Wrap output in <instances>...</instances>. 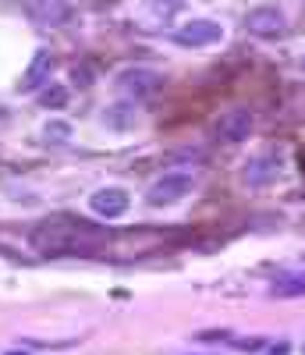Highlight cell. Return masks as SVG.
Returning a JSON list of instances; mask_svg holds the SVG:
<instances>
[{"label": "cell", "mask_w": 305, "mask_h": 355, "mask_svg": "<svg viewBox=\"0 0 305 355\" xmlns=\"http://www.w3.org/2000/svg\"><path fill=\"white\" fill-rule=\"evenodd\" d=\"M68 135H71V128H68V125H60V121L46 125V139H68Z\"/></svg>", "instance_id": "5bb4252c"}, {"label": "cell", "mask_w": 305, "mask_h": 355, "mask_svg": "<svg viewBox=\"0 0 305 355\" xmlns=\"http://www.w3.org/2000/svg\"><path fill=\"white\" fill-rule=\"evenodd\" d=\"M50 68H53V53H50V50H36L33 64H28V71L21 75V85H18V89H21V93H33V89L46 85Z\"/></svg>", "instance_id": "9c48e42d"}, {"label": "cell", "mask_w": 305, "mask_h": 355, "mask_svg": "<svg viewBox=\"0 0 305 355\" xmlns=\"http://www.w3.org/2000/svg\"><path fill=\"white\" fill-rule=\"evenodd\" d=\"M288 352H291V348H288V345H277V348H273V352H270V355H288Z\"/></svg>", "instance_id": "2e32d148"}, {"label": "cell", "mask_w": 305, "mask_h": 355, "mask_svg": "<svg viewBox=\"0 0 305 355\" xmlns=\"http://www.w3.org/2000/svg\"><path fill=\"white\" fill-rule=\"evenodd\" d=\"M249 132H252V110H245V107H238V110L224 114V117H220V125H217V139L227 142V146L245 142Z\"/></svg>", "instance_id": "5b68a950"}, {"label": "cell", "mask_w": 305, "mask_h": 355, "mask_svg": "<svg viewBox=\"0 0 305 355\" xmlns=\"http://www.w3.org/2000/svg\"><path fill=\"white\" fill-rule=\"evenodd\" d=\"M28 8H33V15H36L40 21H50V25L68 15V4H64V0H28Z\"/></svg>", "instance_id": "30bf717a"}, {"label": "cell", "mask_w": 305, "mask_h": 355, "mask_svg": "<svg viewBox=\"0 0 305 355\" xmlns=\"http://www.w3.org/2000/svg\"><path fill=\"white\" fill-rule=\"evenodd\" d=\"M277 174H281V160L266 153V157H252L245 167H241V182L252 185V189H263V185H270Z\"/></svg>", "instance_id": "52a82bcc"}, {"label": "cell", "mask_w": 305, "mask_h": 355, "mask_svg": "<svg viewBox=\"0 0 305 355\" xmlns=\"http://www.w3.org/2000/svg\"><path fill=\"white\" fill-rule=\"evenodd\" d=\"M8 355H28V352H8Z\"/></svg>", "instance_id": "ac0fdd59"}, {"label": "cell", "mask_w": 305, "mask_h": 355, "mask_svg": "<svg viewBox=\"0 0 305 355\" xmlns=\"http://www.w3.org/2000/svg\"><path fill=\"white\" fill-rule=\"evenodd\" d=\"M68 103V89L64 85H57V82H46V89L40 93V107H46V110H60Z\"/></svg>", "instance_id": "8fae6325"}, {"label": "cell", "mask_w": 305, "mask_h": 355, "mask_svg": "<svg viewBox=\"0 0 305 355\" xmlns=\"http://www.w3.org/2000/svg\"><path fill=\"white\" fill-rule=\"evenodd\" d=\"M103 121H107L110 128H132V125H135V107L117 103V107H110V110H107Z\"/></svg>", "instance_id": "7c38bea8"}, {"label": "cell", "mask_w": 305, "mask_h": 355, "mask_svg": "<svg viewBox=\"0 0 305 355\" xmlns=\"http://www.w3.org/2000/svg\"><path fill=\"white\" fill-rule=\"evenodd\" d=\"M238 348H245V352H256V348H263V341H259V338H245V341H238Z\"/></svg>", "instance_id": "9a60e30c"}, {"label": "cell", "mask_w": 305, "mask_h": 355, "mask_svg": "<svg viewBox=\"0 0 305 355\" xmlns=\"http://www.w3.org/2000/svg\"><path fill=\"white\" fill-rule=\"evenodd\" d=\"M160 75L157 71H146V68H132V71H121L117 75V89L125 96H132V100H146V96H152L160 89Z\"/></svg>", "instance_id": "277c9868"}, {"label": "cell", "mask_w": 305, "mask_h": 355, "mask_svg": "<svg viewBox=\"0 0 305 355\" xmlns=\"http://www.w3.org/2000/svg\"><path fill=\"white\" fill-rule=\"evenodd\" d=\"M171 4H177V0H171Z\"/></svg>", "instance_id": "ffe728a7"}, {"label": "cell", "mask_w": 305, "mask_h": 355, "mask_svg": "<svg viewBox=\"0 0 305 355\" xmlns=\"http://www.w3.org/2000/svg\"><path fill=\"white\" fill-rule=\"evenodd\" d=\"M192 189H195V178L189 171H171V174L157 178V182L149 185L146 199H149V206H171L177 199H185Z\"/></svg>", "instance_id": "7a4b0ae2"}, {"label": "cell", "mask_w": 305, "mask_h": 355, "mask_svg": "<svg viewBox=\"0 0 305 355\" xmlns=\"http://www.w3.org/2000/svg\"><path fill=\"white\" fill-rule=\"evenodd\" d=\"M273 295L277 299H295V295H305V277H288L273 284Z\"/></svg>", "instance_id": "4fadbf2b"}, {"label": "cell", "mask_w": 305, "mask_h": 355, "mask_svg": "<svg viewBox=\"0 0 305 355\" xmlns=\"http://www.w3.org/2000/svg\"><path fill=\"white\" fill-rule=\"evenodd\" d=\"M298 164H302V167H305V150H302V153H298Z\"/></svg>", "instance_id": "e0dca14e"}, {"label": "cell", "mask_w": 305, "mask_h": 355, "mask_svg": "<svg viewBox=\"0 0 305 355\" xmlns=\"http://www.w3.org/2000/svg\"><path fill=\"white\" fill-rule=\"evenodd\" d=\"M33 245L46 256H60V252H96L103 245V234H96L89 224H40L33 231Z\"/></svg>", "instance_id": "6da1fadb"}, {"label": "cell", "mask_w": 305, "mask_h": 355, "mask_svg": "<svg viewBox=\"0 0 305 355\" xmlns=\"http://www.w3.org/2000/svg\"><path fill=\"white\" fill-rule=\"evenodd\" d=\"M302 68H305V57H302Z\"/></svg>", "instance_id": "d6986e66"}, {"label": "cell", "mask_w": 305, "mask_h": 355, "mask_svg": "<svg viewBox=\"0 0 305 355\" xmlns=\"http://www.w3.org/2000/svg\"><path fill=\"white\" fill-rule=\"evenodd\" d=\"M128 206H132V199H128L125 189H100L93 199H89V210H93L96 217H107V220L125 217Z\"/></svg>", "instance_id": "8992f818"}, {"label": "cell", "mask_w": 305, "mask_h": 355, "mask_svg": "<svg viewBox=\"0 0 305 355\" xmlns=\"http://www.w3.org/2000/svg\"><path fill=\"white\" fill-rule=\"evenodd\" d=\"M174 40L181 43V46H213V43H220L224 40V28L217 25V21H209V18H192V21H185L174 33Z\"/></svg>", "instance_id": "3957f363"}, {"label": "cell", "mask_w": 305, "mask_h": 355, "mask_svg": "<svg viewBox=\"0 0 305 355\" xmlns=\"http://www.w3.org/2000/svg\"><path fill=\"white\" fill-rule=\"evenodd\" d=\"M249 33L252 36H263V40H273L284 33V15L277 8H259L249 15Z\"/></svg>", "instance_id": "ba28073f"}]
</instances>
